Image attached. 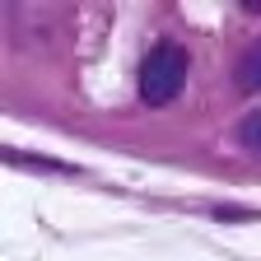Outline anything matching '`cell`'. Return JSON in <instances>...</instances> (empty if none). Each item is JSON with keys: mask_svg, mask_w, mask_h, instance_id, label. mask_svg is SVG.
<instances>
[{"mask_svg": "<svg viewBox=\"0 0 261 261\" xmlns=\"http://www.w3.org/2000/svg\"><path fill=\"white\" fill-rule=\"evenodd\" d=\"M187 70H191L187 51L177 42H159L145 56V65H140V98H145L149 108L173 103V98L182 93V84H187Z\"/></svg>", "mask_w": 261, "mask_h": 261, "instance_id": "6da1fadb", "label": "cell"}, {"mask_svg": "<svg viewBox=\"0 0 261 261\" xmlns=\"http://www.w3.org/2000/svg\"><path fill=\"white\" fill-rule=\"evenodd\" d=\"M233 84L243 89V93H261V38L243 51V61H238V70H233Z\"/></svg>", "mask_w": 261, "mask_h": 261, "instance_id": "7a4b0ae2", "label": "cell"}, {"mask_svg": "<svg viewBox=\"0 0 261 261\" xmlns=\"http://www.w3.org/2000/svg\"><path fill=\"white\" fill-rule=\"evenodd\" d=\"M238 145H243L247 154H256V159H261V108H256V112H247V117L238 121Z\"/></svg>", "mask_w": 261, "mask_h": 261, "instance_id": "3957f363", "label": "cell"}, {"mask_svg": "<svg viewBox=\"0 0 261 261\" xmlns=\"http://www.w3.org/2000/svg\"><path fill=\"white\" fill-rule=\"evenodd\" d=\"M238 5H243L247 14H261V0H238Z\"/></svg>", "mask_w": 261, "mask_h": 261, "instance_id": "277c9868", "label": "cell"}]
</instances>
